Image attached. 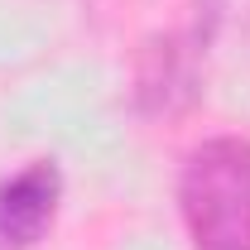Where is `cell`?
I'll use <instances>...</instances> for the list:
<instances>
[{
    "label": "cell",
    "instance_id": "3957f363",
    "mask_svg": "<svg viewBox=\"0 0 250 250\" xmlns=\"http://www.w3.org/2000/svg\"><path fill=\"white\" fill-rule=\"evenodd\" d=\"M62 197V173L58 164L39 159L29 168H20L15 178L0 183V246L5 250H29L43 241V231L53 226Z\"/></svg>",
    "mask_w": 250,
    "mask_h": 250
},
{
    "label": "cell",
    "instance_id": "6da1fadb",
    "mask_svg": "<svg viewBox=\"0 0 250 250\" xmlns=\"http://www.w3.org/2000/svg\"><path fill=\"white\" fill-rule=\"evenodd\" d=\"M178 212L192 250H250V140L217 135L188 154Z\"/></svg>",
    "mask_w": 250,
    "mask_h": 250
},
{
    "label": "cell",
    "instance_id": "7a4b0ae2",
    "mask_svg": "<svg viewBox=\"0 0 250 250\" xmlns=\"http://www.w3.org/2000/svg\"><path fill=\"white\" fill-rule=\"evenodd\" d=\"M202 53H207V29L168 34L154 39L140 53V77H135V101L149 116H173L197 96V72H202Z\"/></svg>",
    "mask_w": 250,
    "mask_h": 250
}]
</instances>
